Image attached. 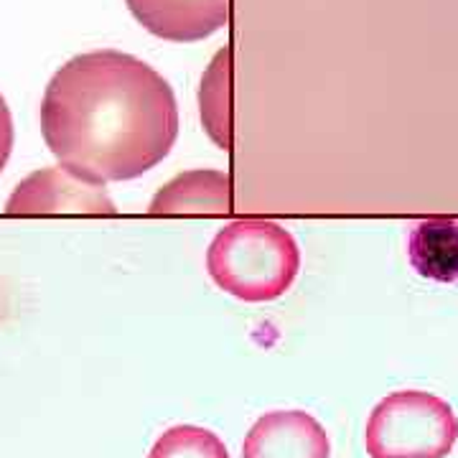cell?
I'll return each instance as SVG.
<instances>
[{
	"mask_svg": "<svg viewBox=\"0 0 458 458\" xmlns=\"http://www.w3.org/2000/svg\"><path fill=\"white\" fill-rule=\"evenodd\" d=\"M44 140L89 183L131 181L156 168L179 138L171 84L143 59L114 49L69 59L41 99Z\"/></svg>",
	"mask_w": 458,
	"mask_h": 458,
	"instance_id": "cell-1",
	"label": "cell"
},
{
	"mask_svg": "<svg viewBox=\"0 0 458 458\" xmlns=\"http://www.w3.org/2000/svg\"><path fill=\"white\" fill-rule=\"evenodd\" d=\"M212 280L245 303L276 301L291 291L301 270L293 234L267 219H237L216 232L207 250Z\"/></svg>",
	"mask_w": 458,
	"mask_h": 458,
	"instance_id": "cell-2",
	"label": "cell"
},
{
	"mask_svg": "<svg viewBox=\"0 0 458 458\" xmlns=\"http://www.w3.org/2000/svg\"><path fill=\"white\" fill-rule=\"evenodd\" d=\"M456 441V412L426 390H397L382 397L364 428L369 458H445Z\"/></svg>",
	"mask_w": 458,
	"mask_h": 458,
	"instance_id": "cell-3",
	"label": "cell"
},
{
	"mask_svg": "<svg viewBox=\"0 0 458 458\" xmlns=\"http://www.w3.org/2000/svg\"><path fill=\"white\" fill-rule=\"evenodd\" d=\"M11 216H41V214H107L114 216L113 199L105 186L89 183L62 165L38 168L18 183L5 201Z\"/></svg>",
	"mask_w": 458,
	"mask_h": 458,
	"instance_id": "cell-4",
	"label": "cell"
},
{
	"mask_svg": "<svg viewBox=\"0 0 458 458\" xmlns=\"http://www.w3.org/2000/svg\"><path fill=\"white\" fill-rule=\"evenodd\" d=\"M242 458H331V441L311 412L273 410L247 430Z\"/></svg>",
	"mask_w": 458,
	"mask_h": 458,
	"instance_id": "cell-5",
	"label": "cell"
},
{
	"mask_svg": "<svg viewBox=\"0 0 458 458\" xmlns=\"http://www.w3.org/2000/svg\"><path fill=\"white\" fill-rule=\"evenodd\" d=\"M140 26L165 41L191 44L229 23V0H125Z\"/></svg>",
	"mask_w": 458,
	"mask_h": 458,
	"instance_id": "cell-6",
	"label": "cell"
},
{
	"mask_svg": "<svg viewBox=\"0 0 458 458\" xmlns=\"http://www.w3.org/2000/svg\"><path fill=\"white\" fill-rule=\"evenodd\" d=\"M150 214H229L232 179L225 171H186L171 179L153 197Z\"/></svg>",
	"mask_w": 458,
	"mask_h": 458,
	"instance_id": "cell-7",
	"label": "cell"
},
{
	"mask_svg": "<svg viewBox=\"0 0 458 458\" xmlns=\"http://www.w3.org/2000/svg\"><path fill=\"white\" fill-rule=\"evenodd\" d=\"M408 260L426 280L458 283V219L430 216L408 234Z\"/></svg>",
	"mask_w": 458,
	"mask_h": 458,
	"instance_id": "cell-8",
	"label": "cell"
},
{
	"mask_svg": "<svg viewBox=\"0 0 458 458\" xmlns=\"http://www.w3.org/2000/svg\"><path fill=\"white\" fill-rule=\"evenodd\" d=\"M201 123L216 146L232 150V49L225 47L212 59L199 89Z\"/></svg>",
	"mask_w": 458,
	"mask_h": 458,
	"instance_id": "cell-9",
	"label": "cell"
},
{
	"mask_svg": "<svg viewBox=\"0 0 458 458\" xmlns=\"http://www.w3.org/2000/svg\"><path fill=\"white\" fill-rule=\"evenodd\" d=\"M148 458H229L225 441L201 426H174L158 436Z\"/></svg>",
	"mask_w": 458,
	"mask_h": 458,
	"instance_id": "cell-10",
	"label": "cell"
},
{
	"mask_svg": "<svg viewBox=\"0 0 458 458\" xmlns=\"http://www.w3.org/2000/svg\"><path fill=\"white\" fill-rule=\"evenodd\" d=\"M11 150H13V117L8 110V102L0 95V174L11 158Z\"/></svg>",
	"mask_w": 458,
	"mask_h": 458,
	"instance_id": "cell-11",
	"label": "cell"
}]
</instances>
